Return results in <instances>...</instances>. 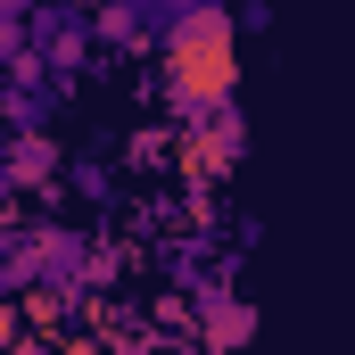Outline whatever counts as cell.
Returning <instances> with one entry per match:
<instances>
[{
    "instance_id": "obj_1",
    "label": "cell",
    "mask_w": 355,
    "mask_h": 355,
    "mask_svg": "<svg viewBox=\"0 0 355 355\" xmlns=\"http://www.w3.org/2000/svg\"><path fill=\"white\" fill-rule=\"evenodd\" d=\"M232 83H240V33H232V17L215 0L182 8L174 25H166V91H174V107L182 116L223 107Z\"/></svg>"
},
{
    "instance_id": "obj_3",
    "label": "cell",
    "mask_w": 355,
    "mask_h": 355,
    "mask_svg": "<svg viewBox=\"0 0 355 355\" xmlns=\"http://www.w3.org/2000/svg\"><path fill=\"white\" fill-rule=\"evenodd\" d=\"M17 8H25V0H0V17H17Z\"/></svg>"
},
{
    "instance_id": "obj_2",
    "label": "cell",
    "mask_w": 355,
    "mask_h": 355,
    "mask_svg": "<svg viewBox=\"0 0 355 355\" xmlns=\"http://www.w3.org/2000/svg\"><path fill=\"white\" fill-rule=\"evenodd\" d=\"M240 157V116H232V99L223 107H198L190 116V174H223Z\"/></svg>"
}]
</instances>
